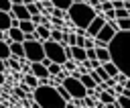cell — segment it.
<instances>
[{"instance_id": "cell-4", "label": "cell", "mask_w": 130, "mask_h": 108, "mask_svg": "<svg viewBox=\"0 0 130 108\" xmlns=\"http://www.w3.org/2000/svg\"><path fill=\"white\" fill-rule=\"evenodd\" d=\"M43 49H45V57L49 59V61H53V63H63L65 59H67V55H65V45L63 43H57V41H53V39H47V41H43Z\"/></svg>"}, {"instance_id": "cell-42", "label": "cell", "mask_w": 130, "mask_h": 108, "mask_svg": "<svg viewBox=\"0 0 130 108\" xmlns=\"http://www.w3.org/2000/svg\"><path fill=\"white\" fill-rule=\"evenodd\" d=\"M112 2H114V0H112Z\"/></svg>"}, {"instance_id": "cell-26", "label": "cell", "mask_w": 130, "mask_h": 108, "mask_svg": "<svg viewBox=\"0 0 130 108\" xmlns=\"http://www.w3.org/2000/svg\"><path fill=\"white\" fill-rule=\"evenodd\" d=\"M47 69H49V73H51V75H59V73L63 71V67H61L59 63H53V61L47 65Z\"/></svg>"}, {"instance_id": "cell-34", "label": "cell", "mask_w": 130, "mask_h": 108, "mask_svg": "<svg viewBox=\"0 0 130 108\" xmlns=\"http://www.w3.org/2000/svg\"><path fill=\"white\" fill-rule=\"evenodd\" d=\"M37 39V33H24V41H35Z\"/></svg>"}, {"instance_id": "cell-5", "label": "cell", "mask_w": 130, "mask_h": 108, "mask_svg": "<svg viewBox=\"0 0 130 108\" xmlns=\"http://www.w3.org/2000/svg\"><path fill=\"white\" fill-rule=\"evenodd\" d=\"M61 84H63V88L69 92V96H71L73 100H79V98H85V96H87V88L81 84L79 77H75V75H71V73L65 75Z\"/></svg>"}, {"instance_id": "cell-37", "label": "cell", "mask_w": 130, "mask_h": 108, "mask_svg": "<svg viewBox=\"0 0 130 108\" xmlns=\"http://www.w3.org/2000/svg\"><path fill=\"white\" fill-rule=\"evenodd\" d=\"M124 88H128V90H130V77H128V79L124 82Z\"/></svg>"}, {"instance_id": "cell-23", "label": "cell", "mask_w": 130, "mask_h": 108, "mask_svg": "<svg viewBox=\"0 0 130 108\" xmlns=\"http://www.w3.org/2000/svg\"><path fill=\"white\" fill-rule=\"evenodd\" d=\"M102 65H104V69L108 71V75H110V77H114V75L118 73V67H116L112 61H106V63H102Z\"/></svg>"}, {"instance_id": "cell-16", "label": "cell", "mask_w": 130, "mask_h": 108, "mask_svg": "<svg viewBox=\"0 0 130 108\" xmlns=\"http://www.w3.org/2000/svg\"><path fill=\"white\" fill-rule=\"evenodd\" d=\"M26 88H30V90H35V88H39L41 86V82H39V77H35L32 73H26L24 75V82H22Z\"/></svg>"}, {"instance_id": "cell-35", "label": "cell", "mask_w": 130, "mask_h": 108, "mask_svg": "<svg viewBox=\"0 0 130 108\" xmlns=\"http://www.w3.org/2000/svg\"><path fill=\"white\" fill-rule=\"evenodd\" d=\"M6 69H8V67H6V63H4V59H0V71H2V73H6Z\"/></svg>"}, {"instance_id": "cell-15", "label": "cell", "mask_w": 130, "mask_h": 108, "mask_svg": "<svg viewBox=\"0 0 130 108\" xmlns=\"http://www.w3.org/2000/svg\"><path fill=\"white\" fill-rule=\"evenodd\" d=\"M98 98H100L104 104H112V102H116V94L110 92V90H102V92L98 94Z\"/></svg>"}, {"instance_id": "cell-19", "label": "cell", "mask_w": 130, "mask_h": 108, "mask_svg": "<svg viewBox=\"0 0 130 108\" xmlns=\"http://www.w3.org/2000/svg\"><path fill=\"white\" fill-rule=\"evenodd\" d=\"M71 4H73V0H51V6L59 8V10H67Z\"/></svg>"}, {"instance_id": "cell-3", "label": "cell", "mask_w": 130, "mask_h": 108, "mask_svg": "<svg viewBox=\"0 0 130 108\" xmlns=\"http://www.w3.org/2000/svg\"><path fill=\"white\" fill-rule=\"evenodd\" d=\"M95 10L87 4V2H73L69 8H67V16H69V20L75 24V29H87L89 26V22L95 18Z\"/></svg>"}, {"instance_id": "cell-12", "label": "cell", "mask_w": 130, "mask_h": 108, "mask_svg": "<svg viewBox=\"0 0 130 108\" xmlns=\"http://www.w3.org/2000/svg\"><path fill=\"white\" fill-rule=\"evenodd\" d=\"M69 47H71V45H69ZM71 59H73V61H79V63H81V61H85V59H87L85 49H83V47L73 45V47H71Z\"/></svg>"}, {"instance_id": "cell-8", "label": "cell", "mask_w": 130, "mask_h": 108, "mask_svg": "<svg viewBox=\"0 0 130 108\" xmlns=\"http://www.w3.org/2000/svg\"><path fill=\"white\" fill-rule=\"evenodd\" d=\"M30 73L35 75V77H39V82L41 79H47L51 73H49V69H47V65H43L41 61H32L30 63Z\"/></svg>"}, {"instance_id": "cell-7", "label": "cell", "mask_w": 130, "mask_h": 108, "mask_svg": "<svg viewBox=\"0 0 130 108\" xmlns=\"http://www.w3.org/2000/svg\"><path fill=\"white\" fill-rule=\"evenodd\" d=\"M104 24H106V18H104V14H95V18H93V20L89 22V26L85 29V35H87V37H95Z\"/></svg>"}, {"instance_id": "cell-1", "label": "cell", "mask_w": 130, "mask_h": 108, "mask_svg": "<svg viewBox=\"0 0 130 108\" xmlns=\"http://www.w3.org/2000/svg\"><path fill=\"white\" fill-rule=\"evenodd\" d=\"M110 61L122 71L126 77H130V31H118L116 37L108 43Z\"/></svg>"}, {"instance_id": "cell-31", "label": "cell", "mask_w": 130, "mask_h": 108, "mask_svg": "<svg viewBox=\"0 0 130 108\" xmlns=\"http://www.w3.org/2000/svg\"><path fill=\"white\" fill-rule=\"evenodd\" d=\"M126 79H128V77H126L122 71H118V73L114 75V82H116V84H122V86H124V82H126Z\"/></svg>"}, {"instance_id": "cell-21", "label": "cell", "mask_w": 130, "mask_h": 108, "mask_svg": "<svg viewBox=\"0 0 130 108\" xmlns=\"http://www.w3.org/2000/svg\"><path fill=\"white\" fill-rule=\"evenodd\" d=\"M4 63H6V67H10V69H20V61H18V57H8V59H4Z\"/></svg>"}, {"instance_id": "cell-32", "label": "cell", "mask_w": 130, "mask_h": 108, "mask_svg": "<svg viewBox=\"0 0 130 108\" xmlns=\"http://www.w3.org/2000/svg\"><path fill=\"white\" fill-rule=\"evenodd\" d=\"M116 12V18H126V16H130V12L126 10V8H118V10H114Z\"/></svg>"}, {"instance_id": "cell-24", "label": "cell", "mask_w": 130, "mask_h": 108, "mask_svg": "<svg viewBox=\"0 0 130 108\" xmlns=\"http://www.w3.org/2000/svg\"><path fill=\"white\" fill-rule=\"evenodd\" d=\"M116 22H118V29H120V31H130V16H126V18H116Z\"/></svg>"}, {"instance_id": "cell-6", "label": "cell", "mask_w": 130, "mask_h": 108, "mask_svg": "<svg viewBox=\"0 0 130 108\" xmlns=\"http://www.w3.org/2000/svg\"><path fill=\"white\" fill-rule=\"evenodd\" d=\"M24 57L32 63V61H43L45 59V49H43V41L35 39V41H24Z\"/></svg>"}, {"instance_id": "cell-18", "label": "cell", "mask_w": 130, "mask_h": 108, "mask_svg": "<svg viewBox=\"0 0 130 108\" xmlns=\"http://www.w3.org/2000/svg\"><path fill=\"white\" fill-rule=\"evenodd\" d=\"M35 26H37V24H35L32 20H20V22H18V29H20L22 33H35Z\"/></svg>"}, {"instance_id": "cell-30", "label": "cell", "mask_w": 130, "mask_h": 108, "mask_svg": "<svg viewBox=\"0 0 130 108\" xmlns=\"http://www.w3.org/2000/svg\"><path fill=\"white\" fill-rule=\"evenodd\" d=\"M10 8H12V2H10V0H0V10L10 12Z\"/></svg>"}, {"instance_id": "cell-22", "label": "cell", "mask_w": 130, "mask_h": 108, "mask_svg": "<svg viewBox=\"0 0 130 108\" xmlns=\"http://www.w3.org/2000/svg\"><path fill=\"white\" fill-rule=\"evenodd\" d=\"M10 57V49H8V43L0 39V59H8Z\"/></svg>"}, {"instance_id": "cell-9", "label": "cell", "mask_w": 130, "mask_h": 108, "mask_svg": "<svg viewBox=\"0 0 130 108\" xmlns=\"http://www.w3.org/2000/svg\"><path fill=\"white\" fill-rule=\"evenodd\" d=\"M8 49H10V55H12V57H18V59L24 57V45H22V43L10 41V43H8Z\"/></svg>"}, {"instance_id": "cell-40", "label": "cell", "mask_w": 130, "mask_h": 108, "mask_svg": "<svg viewBox=\"0 0 130 108\" xmlns=\"http://www.w3.org/2000/svg\"><path fill=\"white\" fill-rule=\"evenodd\" d=\"M12 108H24V106H12Z\"/></svg>"}, {"instance_id": "cell-27", "label": "cell", "mask_w": 130, "mask_h": 108, "mask_svg": "<svg viewBox=\"0 0 130 108\" xmlns=\"http://www.w3.org/2000/svg\"><path fill=\"white\" fill-rule=\"evenodd\" d=\"M61 67H63V69H67V71H73V69L77 67V63H75L73 59H65V61L61 63Z\"/></svg>"}, {"instance_id": "cell-29", "label": "cell", "mask_w": 130, "mask_h": 108, "mask_svg": "<svg viewBox=\"0 0 130 108\" xmlns=\"http://www.w3.org/2000/svg\"><path fill=\"white\" fill-rule=\"evenodd\" d=\"M51 39H53V41H57V43H61V41H63V31L51 29Z\"/></svg>"}, {"instance_id": "cell-11", "label": "cell", "mask_w": 130, "mask_h": 108, "mask_svg": "<svg viewBox=\"0 0 130 108\" xmlns=\"http://www.w3.org/2000/svg\"><path fill=\"white\" fill-rule=\"evenodd\" d=\"M6 35H8V39H10V41H16V43H24V33H22L18 26H10V29L6 31Z\"/></svg>"}, {"instance_id": "cell-38", "label": "cell", "mask_w": 130, "mask_h": 108, "mask_svg": "<svg viewBox=\"0 0 130 108\" xmlns=\"http://www.w3.org/2000/svg\"><path fill=\"white\" fill-rule=\"evenodd\" d=\"M4 82H6V79H4V73L0 71V84H4Z\"/></svg>"}, {"instance_id": "cell-14", "label": "cell", "mask_w": 130, "mask_h": 108, "mask_svg": "<svg viewBox=\"0 0 130 108\" xmlns=\"http://www.w3.org/2000/svg\"><path fill=\"white\" fill-rule=\"evenodd\" d=\"M95 59H98L100 63L110 61V51H108V47H95Z\"/></svg>"}, {"instance_id": "cell-17", "label": "cell", "mask_w": 130, "mask_h": 108, "mask_svg": "<svg viewBox=\"0 0 130 108\" xmlns=\"http://www.w3.org/2000/svg\"><path fill=\"white\" fill-rule=\"evenodd\" d=\"M10 29V12L0 10V31H8Z\"/></svg>"}, {"instance_id": "cell-20", "label": "cell", "mask_w": 130, "mask_h": 108, "mask_svg": "<svg viewBox=\"0 0 130 108\" xmlns=\"http://www.w3.org/2000/svg\"><path fill=\"white\" fill-rule=\"evenodd\" d=\"M24 6H26V10H28V14H30V16H37V14H41V4L28 2V4H24Z\"/></svg>"}, {"instance_id": "cell-2", "label": "cell", "mask_w": 130, "mask_h": 108, "mask_svg": "<svg viewBox=\"0 0 130 108\" xmlns=\"http://www.w3.org/2000/svg\"><path fill=\"white\" fill-rule=\"evenodd\" d=\"M32 100L39 108H65V100L59 96L57 88L47 84H41L32 90Z\"/></svg>"}, {"instance_id": "cell-41", "label": "cell", "mask_w": 130, "mask_h": 108, "mask_svg": "<svg viewBox=\"0 0 130 108\" xmlns=\"http://www.w3.org/2000/svg\"><path fill=\"white\" fill-rule=\"evenodd\" d=\"M75 108H83V106H77V104H75Z\"/></svg>"}, {"instance_id": "cell-33", "label": "cell", "mask_w": 130, "mask_h": 108, "mask_svg": "<svg viewBox=\"0 0 130 108\" xmlns=\"http://www.w3.org/2000/svg\"><path fill=\"white\" fill-rule=\"evenodd\" d=\"M85 55H87V59H95V47L85 49Z\"/></svg>"}, {"instance_id": "cell-28", "label": "cell", "mask_w": 130, "mask_h": 108, "mask_svg": "<svg viewBox=\"0 0 130 108\" xmlns=\"http://www.w3.org/2000/svg\"><path fill=\"white\" fill-rule=\"evenodd\" d=\"M95 73L100 75V79H102V82H108V79H110V75H108V71L104 69V65H100V67H95Z\"/></svg>"}, {"instance_id": "cell-13", "label": "cell", "mask_w": 130, "mask_h": 108, "mask_svg": "<svg viewBox=\"0 0 130 108\" xmlns=\"http://www.w3.org/2000/svg\"><path fill=\"white\" fill-rule=\"evenodd\" d=\"M79 79H81V84L87 88V92H89V90H93V88H98V84L93 82V77L89 75V71H83V73H79Z\"/></svg>"}, {"instance_id": "cell-39", "label": "cell", "mask_w": 130, "mask_h": 108, "mask_svg": "<svg viewBox=\"0 0 130 108\" xmlns=\"http://www.w3.org/2000/svg\"><path fill=\"white\" fill-rule=\"evenodd\" d=\"M0 96H2V84H0Z\"/></svg>"}, {"instance_id": "cell-36", "label": "cell", "mask_w": 130, "mask_h": 108, "mask_svg": "<svg viewBox=\"0 0 130 108\" xmlns=\"http://www.w3.org/2000/svg\"><path fill=\"white\" fill-rule=\"evenodd\" d=\"M14 94H16V96H18V98H24V92H22V90H20V88H18V90H14Z\"/></svg>"}, {"instance_id": "cell-25", "label": "cell", "mask_w": 130, "mask_h": 108, "mask_svg": "<svg viewBox=\"0 0 130 108\" xmlns=\"http://www.w3.org/2000/svg\"><path fill=\"white\" fill-rule=\"evenodd\" d=\"M116 104H118L120 108H130V98H126V96L118 94V96H116Z\"/></svg>"}, {"instance_id": "cell-10", "label": "cell", "mask_w": 130, "mask_h": 108, "mask_svg": "<svg viewBox=\"0 0 130 108\" xmlns=\"http://www.w3.org/2000/svg\"><path fill=\"white\" fill-rule=\"evenodd\" d=\"M35 33H37V39H39V41L51 39V29H49V24H37V26H35Z\"/></svg>"}]
</instances>
